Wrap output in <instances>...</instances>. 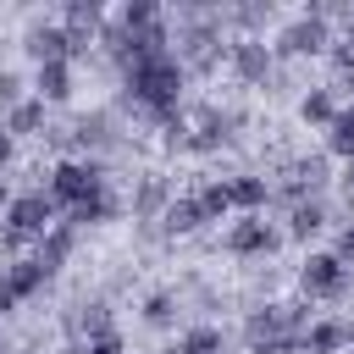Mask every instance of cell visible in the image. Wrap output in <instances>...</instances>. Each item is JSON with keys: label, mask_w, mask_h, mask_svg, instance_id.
I'll return each mask as SVG.
<instances>
[{"label": "cell", "mask_w": 354, "mask_h": 354, "mask_svg": "<svg viewBox=\"0 0 354 354\" xmlns=\"http://www.w3.org/2000/svg\"><path fill=\"white\" fill-rule=\"evenodd\" d=\"M77 354H122V332H111V337H94V343H72Z\"/></svg>", "instance_id": "32"}, {"label": "cell", "mask_w": 354, "mask_h": 354, "mask_svg": "<svg viewBox=\"0 0 354 354\" xmlns=\"http://www.w3.org/2000/svg\"><path fill=\"white\" fill-rule=\"evenodd\" d=\"M22 88H28V83H22V72H17V66H0V111L22 105V100H28Z\"/></svg>", "instance_id": "30"}, {"label": "cell", "mask_w": 354, "mask_h": 354, "mask_svg": "<svg viewBox=\"0 0 354 354\" xmlns=\"http://www.w3.org/2000/svg\"><path fill=\"white\" fill-rule=\"evenodd\" d=\"M337 188H343V205H348V216H354V160L343 166V177H337Z\"/></svg>", "instance_id": "33"}, {"label": "cell", "mask_w": 354, "mask_h": 354, "mask_svg": "<svg viewBox=\"0 0 354 354\" xmlns=\"http://www.w3.org/2000/svg\"><path fill=\"white\" fill-rule=\"evenodd\" d=\"M0 127H6L11 138H33V133L44 138V127H50V105L28 94L22 105H11V111H6V122H0Z\"/></svg>", "instance_id": "22"}, {"label": "cell", "mask_w": 354, "mask_h": 354, "mask_svg": "<svg viewBox=\"0 0 354 354\" xmlns=\"http://www.w3.org/2000/svg\"><path fill=\"white\" fill-rule=\"evenodd\" d=\"M205 227V210H199V199L194 194H171V205L160 210V232H171V238H188V232H199Z\"/></svg>", "instance_id": "23"}, {"label": "cell", "mask_w": 354, "mask_h": 354, "mask_svg": "<svg viewBox=\"0 0 354 354\" xmlns=\"http://www.w3.org/2000/svg\"><path fill=\"white\" fill-rule=\"evenodd\" d=\"M0 354H11V348H0Z\"/></svg>", "instance_id": "38"}, {"label": "cell", "mask_w": 354, "mask_h": 354, "mask_svg": "<svg viewBox=\"0 0 354 354\" xmlns=\"http://www.w3.org/2000/svg\"><path fill=\"white\" fill-rule=\"evenodd\" d=\"M116 216H122V199H116L111 188H100V194H88L83 205L61 210V221H66V227H77V232H83V227H105V221H116Z\"/></svg>", "instance_id": "18"}, {"label": "cell", "mask_w": 354, "mask_h": 354, "mask_svg": "<svg viewBox=\"0 0 354 354\" xmlns=\"http://www.w3.org/2000/svg\"><path fill=\"white\" fill-rule=\"evenodd\" d=\"M72 127V160H105L122 149V122L116 111H83L66 122Z\"/></svg>", "instance_id": "7"}, {"label": "cell", "mask_w": 354, "mask_h": 354, "mask_svg": "<svg viewBox=\"0 0 354 354\" xmlns=\"http://www.w3.org/2000/svg\"><path fill=\"white\" fill-rule=\"evenodd\" d=\"M304 326H310V299L254 304L243 315V348L249 354H304Z\"/></svg>", "instance_id": "3"}, {"label": "cell", "mask_w": 354, "mask_h": 354, "mask_svg": "<svg viewBox=\"0 0 354 354\" xmlns=\"http://www.w3.org/2000/svg\"><path fill=\"white\" fill-rule=\"evenodd\" d=\"M11 155H17V138H11V133H6V127H0V171H6V166H11Z\"/></svg>", "instance_id": "34"}, {"label": "cell", "mask_w": 354, "mask_h": 354, "mask_svg": "<svg viewBox=\"0 0 354 354\" xmlns=\"http://www.w3.org/2000/svg\"><path fill=\"white\" fill-rule=\"evenodd\" d=\"M100 188H111L105 160H55L50 166V183H44V194L55 199V210H72V205H83Z\"/></svg>", "instance_id": "6"}, {"label": "cell", "mask_w": 354, "mask_h": 354, "mask_svg": "<svg viewBox=\"0 0 354 354\" xmlns=\"http://www.w3.org/2000/svg\"><path fill=\"white\" fill-rule=\"evenodd\" d=\"M160 354H183V343H166V348H160Z\"/></svg>", "instance_id": "37"}, {"label": "cell", "mask_w": 354, "mask_h": 354, "mask_svg": "<svg viewBox=\"0 0 354 354\" xmlns=\"http://www.w3.org/2000/svg\"><path fill=\"white\" fill-rule=\"evenodd\" d=\"M116 22L133 33V28H155V22H166V11H160L155 0H127V6L116 11Z\"/></svg>", "instance_id": "28"}, {"label": "cell", "mask_w": 354, "mask_h": 354, "mask_svg": "<svg viewBox=\"0 0 354 354\" xmlns=\"http://www.w3.org/2000/svg\"><path fill=\"white\" fill-rule=\"evenodd\" d=\"M183 83H188V72L177 66L171 50L166 55H144V61H133L122 72V105L149 116V122H171L183 111Z\"/></svg>", "instance_id": "1"}, {"label": "cell", "mask_w": 354, "mask_h": 354, "mask_svg": "<svg viewBox=\"0 0 354 354\" xmlns=\"http://www.w3.org/2000/svg\"><path fill=\"white\" fill-rule=\"evenodd\" d=\"M55 199L44 194V188H28V194H11V205H6V227H0V249L11 254V249H22V243H39L50 227H55Z\"/></svg>", "instance_id": "4"}, {"label": "cell", "mask_w": 354, "mask_h": 354, "mask_svg": "<svg viewBox=\"0 0 354 354\" xmlns=\"http://www.w3.org/2000/svg\"><path fill=\"white\" fill-rule=\"evenodd\" d=\"M326 50H332V22L315 17V11H299V17L282 22L277 39H271L277 66H282V61H310V55H326Z\"/></svg>", "instance_id": "5"}, {"label": "cell", "mask_w": 354, "mask_h": 354, "mask_svg": "<svg viewBox=\"0 0 354 354\" xmlns=\"http://www.w3.org/2000/svg\"><path fill=\"white\" fill-rule=\"evenodd\" d=\"M277 249H282V227H271L266 216H238L227 232V254H238V260H266Z\"/></svg>", "instance_id": "10"}, {"label": "cell", "mask_w": 354, "mask_h": 354, "mask_svg": "<svg viewBox=\"0 0 354 354\" xmlns=\"http://www.w3.org/2000/svg\"><path fill=\"white\" fill-rule=\"evenodd\" d=\"M22 50H28L33 66H44V61H72V44H66V28H61V22H28Z\"/></svg>", "instance_id": "14"}, {"label": "cell", "mask_w": 354, "mask_h": 354, "mask_svg": "<svg viewBox=\"0 0 354 354\" xmlns=\"http://www.w3.org/2000/svg\"><path fill=\"white\" fill-rule=\"evenodd\" d=\"M44 271H39V260H11V266H0V315H11L17 304H28L33 293H44Z\"/></svg>", "instance_id": "12"}, {"label": "cell", "mask_w": 354, "mask_h": 354, "mask_svg": "<svg viewBox=\"0 0 354 354\" xmlns=\"http://www.w3.org/2000/svg\"><path fill=\"white\" fill-rule=\"evenodd\" d=\"M332 116H337V94H332L326 83L299 94V122H304V127H321V133H326V127H332Z\"/></svg>", "instance_id": "24"}, {"label": "cell", "mask_w": 354, "mask_h": 354, "mask_svg": "<svg viewBox=\"0 0 354 354\" xmlns=\"http://www.w3.org/2000/svg\"><path fill=\"white\" fill-rule=\"evenodd\" d=\"M177 343H183V354H227V332H221L216 321H199V326H188Z\"/></svg>", "instance_id": "27"}, {"label": "cell", "mask_w": 354, "mask_h": 354, "mask_svg": "<svg viewBox=\"0 0 354 354\" xmlns=\"http://www.w3.org/2000/svg\"><path fill=\"white\" fill-rule=\"evenodd\" d=\"M33 100L66 105V100H72V61H44V66H33Z\"/></svg>", "instance_id": "20"}, {"label": "cell", "mask_w": 354, "mask_h": 354, "mask_svg": "<svg viewBox=\"0 0 354 354\" xmlns=\"http://www.w3.org/2000/svg\"><path fill=\"white\" fill-rule=\"evenodd\" d=\"M177 310H183V299L171 293V288H155V293H144V304H138V315H144V326H177Z\"/></svg>", "instance_id": "25"}, {"label": "cell", "mask_w": 354, "mask_h": 354, "mask_svg": "<svg viewBox=\"0 0 354 354\" xmlns=\"http://www.w3.org/2000/svg\"><path fill=\"white\" fill-rule=\"evenodd\" d=\"M171 55H177V66H183L188 77H210V72L227 61V22H221V6H205V0L177 6Z\"/></svg>", "instance_id": "2"}, {"label": "cell", "mask_w": 354, "mask_h": 354, "mask_svg": "<svg viewBox=\"0 0 354 354\" xmlns=\"http://www.w3.org/2000/svg\"><path fill=\"white\" fill-rule=\"evenodd\" d=\"M6 205H11V188H6V177H0V216H6Z\"/></svg>", "instance_id": "36"}, {"label": "cell", "mask_w": 354, "mask_h": 354, "mask_svg": "<svg viewBox=\"0 0 354 354\" xmlns=\"http://www.w3.org/2000/svg\"><path fill=\"white\" fill-rule=\"evenodd\" d=\"M227 66L249 88H271V77H277V55L266 39H227Z\"/></svg>", "instance_id": "9"}, {"label": "cell", "mask_w": 354, "mask_h": 354, "mask_svg": "<svg viewBox=\"0 0 354 354\" xmlns=\"http://www.w3.org/2000/svg\"><path fill=\"white\" fill-rule=\"evenodd\" d=\"M72 249H77V227H66V221H55L44 238H39V249H33V260H39V271L44 277H55L66 260H72Z\"/></svg>", "instance_id": "19"}, {"label": "cell", "mask_w": 354, "mask_h": 354, "mask_svg": "<svg viewBox=\"0 0 354 354\" xmlns=\"http://www.w3.org/2000/svg\"><path fill=\"white\" fill-rule=\"evenodd\" d=\"M321 227H332V205H326V199H304V205H293V210H288V227H282V238H293V243H310Z\"/></svg>", "instance_id": "21"}, {"label": "cell", "mask_w": 354, "mask_h": 354, "mask_svg": "<svg viewBox=\"0 0 354 354\" xmlns=\"http://www.w3.org/2000/svg\"><path fill=\"white\" fill-rule=\"evenodd\" d=\"M66 332H72V343L111 337V332H116V321H111V304H105V299H77V304L66 310Z\"/></svg>", "instance_id": "13"}, {"label": "cell", "mask_w": 354, "mask_h": 354, "mask_svg": "<svg viewBox=\"0 0 354 354\" xmlns=\"http://www.w3.org/2000/svg\"><path fill=\"white\" fill-rule=\"evenodd\" d=\"M332 260L354 271V221H343V227H337V243H332Z\"/></svg>", "instance_id": "31"}, {"label": "cell", "mask_w": 354, "mask_h": 354, "mask_svg": "<svg viewBox=\"0 0 354 354\" xmlns=\"http://www.w3.org/2000/svg\"><path fill=\"white\" fill-rule=\"evenodd\" d=\"M227 199H232V210L260 216V210L271 205V177H260V171H238V177H227Z\"/></svg>", "instance_id": "16"}, {"label": "cell", "mask_w": 354, "mask_h": 354, "mask_svg": "<svg viewBox=\"0 0 354 354\" xmlns=\"http://www.w3.org/2000/svg\"><path fill=\"white\" fill-rule=\"evenodd\" d=\"M194 199H199L205 221H221V216H232V199H227V183H221V177H216V183H205Z\"/></svg>", "instance_id": "29"}, {"label": "cell", "mask_w": 354, "mask_h": 354, "mask_svg": "<svg viewBox=\"0 0 354 354\" xmlns=\"http://www.w3.org/2000/svg\"><path fill=\"white\" fill-rule=\"evenodd\" d=\"M326 155H337L343 166L354 160V100L337 105V116H332V127H326Z\"/></svg>", "instance_id": "26"}, {"label": "cell", "mask_w": 354, "mask_h": 354, "mask_svg": "<svg viewBox=\"0 0 354 354\" xmlns=\"http://www.w3.org/2000/svg\"><path fill=\"white\" fill-rule=\"evenodd\" d=\"M343 348H354V321L321 315L304 326V354H343Z\"/></svg>", "instance_id": "15"}, {"label": "cell", "mask_w": 354, "mask_h": 354, "mask_svg": "<svg viewBox=\"0 0 354 354\" xmlns=\"http://www.w3.org/2000/svg\"><path fill=\"white\" fill-rule=\"evenodd\" d=\"M238 127H243V111H232V105H227V111H221V105H194L183 149H188V155H216L221 144L238 138Z\"/></svg>", "instance_id": "8"}, {"label": "cell", "mask_w": 354, "mask_h": 354, "mask_svg": "<svg viewBox=\"0 0 354 354\" xmlns=\"http://www.w3.org/2000/svg\"><path fill=\"white\" fill-rule=\"evenodd\" d=\"M299 293H304V299H343V293H348V266H337L332 249H326V254H310V260L299 266Z\"/></svg>", "instance_id": "11"}, {"label": "cell", "mask_w": 354, "mask_h": 354, "mask_svg": "<svg viewBox=\"0 0 354 354\" xmlns=\"http://www.w3.org/2000/svg\"><path fill=\"white\" fill-rule=\"evenodd\" d=\"M166 205H171V183H166L160 171L138 177V188H133V199H127L133 221H160V210H166Z\"/></svg>", "instance_id": "17"}, {"label": "cell", "mask_w": 354, "mask_h": 354, "mask_svg": "<svg viewBox=\"0 0 354 354\" xmlns=\"http://www.w3.org/2000/svg\"><path fill=\"white\" fill-rule=\"evenodd\" d=\"M343 44H354V6H343Z\"/></svg>", "instance_id": "35"}]
</instances>
